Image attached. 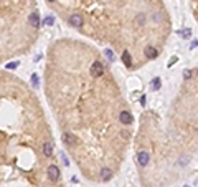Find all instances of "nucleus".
<instances>
[{
    "instance_id": "obj_5",
    "label": "nucleus",
    "mask_w": 198,
    "mask_h": 187,
    "mask_svg": "<svg viewBox=\"0 0 198 187\" xmlns=\"http://www.w3.org/2000/svg\"><path fill=\"white\" fill-rule=\"evenodd\" d=\"M119 121L122 123V124H132L134 118H132V114H130L129 111H120V114H119Z\"/></svg>"
},
{
    "instance_id": "obj_18",
    "label": "nucleus",
    "mask_w": 198,
    "mask_h": 187,
    "mask_svg": "<svg viewBox=\"0 0 198 187\" xmlns=\"http://www.w3.org/2000/svg\"><path fill=\"white\" fill-rule=\"evenodd\" d=\"M32 83H33V86H38V75L36 73L32 75Z\"/></svg>"
},
{
    "instance_id": "obj_22",
    "label": "nucleus",
    "mask_w": 198,
    "mask_h": 187,
    "mask_svg": "<svg viewBox=\"0 0 198 187\" xmlns=\"http://www.w3.org/2000/svg\"><path fill=\"white\" fill-rule=\"evenodd\" d=\"M46 2H55V0H46Z\"/></svg>"
},
{
    "instance_id": "obj_11",
    "label": "nucleus",
    "mask_w": 198,
    "mask_h": 187,
    "mask_svg": "<svg viewBox=\"0 0 198 187\" xmlns=\"http://www.w3.org/2000/svg\"><path fill=\"white\" fill-rule=\"evenodd\" d=\"M63 141H65L66 144H73V142H76V137L73 136V134H70V133H65L63 134Z\"/></svg>"
},
{
    "instance_id": "obj_21",
    "label": "nucleus",
    "mask_w": 198,
    "mask_h": 187,
    "mask_svg": "<svg viewBox=\"0 0 198 187\" xmlns=\"http://www.w3.org/2000/svg\"><path fill=\"white\" fill-rule=\"evenodd\" d=\"M195 46H198V40H195V41H193L192 45H190V50H193V48H195Z\"/></svg>"
},
{
    "instance_id": "obj_15",
    "label": "nucleus",
    "mask_w": 198,
    "mask_h": 187,
    "mask_svg": "<svg viewBox=\"0 0 198 187\" xmlns=\"http://www.w3.org/2000/svg\"><path fill=\"white\" fill-rule=\"evenodd\" d=\"M104 53H106V56H107V60H109V61H114V60H116V56H114V53H112V50H106Z\"/></svg>"
},
{
    "instance_id": "obj_2",
    "label": "nucleus",
    "mask_w": 198,
    "mask_h": 187,
    "mask_svg": "<svg viewBox=\"0 0 198 187\" xmlns=\"http://www.w3.org/2000/svg\"><path fill=\"white\" fill-rule=\"evenodd\" d=\"M104 73V66L101 61H94L93 65H91V75L94 76V78H99L101 75Z\"/></svg>"
},
{
    "instance_id": "obj_8",
    "label": "nucleus",
    "mask_w": 198,
    "mask_h": 187,
    "mask_svg": "<svg viewBox=\"0 0 198 187\" xmlns=\"http://www.w3.org/2000/svg\"><path fill=\"white\" fill-rule=\"evenodd\" d=\"M28 22H30V25H33V28L40 27V15H38V12H33L32 15L28 17Z\"/></svg>"
},
{
    "instance_id": "obj_20",
    "label": "nucleus",
    "mask_w": 198,
    "mask_h": 187,
    "mask_svg": "<svg viewBox=\"0 0 198 187\" xmlns=\"http://www.w3.org/2000/svg\"><path fill=\"white\" fill-rule=\"evenodd\" d=\"M183 76H185V80H188V78L192 76V71H190V70H187L185 73H183Z\"/></svg>"
},
{
    "instance_id": "obj_14",
    "label": "nucleus",
    "mask_w": 198,
    "mask_h": 187,
    "mask_svg": "<svg viewBox=\"0 0 198 187\" xmlns=\"http://www.w3.org/2000/svg\"><path fill=\"white\" fill-rule=\"evenodd\" d=\"M177 33H178L180 37H183V38H188V37H190V33H192V30H190V28H187V30H183V32H177Z\"/></svg>"
},
{
    "instance_id": "obj_19",
    "label": "nucleus",
    "mask_w": 198,
    "mask_h": 187,
    "mask_svg": "<svg viewBox=\"0 0 198 187\" xmlns=\"http://www.w3.org/2000/svg\"><path fill=\"white\" fill-rule=\"evenodd\" d=\"M162 15H163V13H155V17H154V18H155V20H157V22H160V20H162V18H163Z\"/></svg>"
},
{
    "instance_id": "obj_16",
    "label": "nucleus",
    "mask_w": 198,
    "mask_h": 187,
    "mask_svg": "<svg viewBox=\"0 0 198 187\" xmlns=\"http://www.w3.org/2000/svg\"><path fill=\"white\" fill-rule=\"evenodd\" d=\"M43 23H45V25H48V27H51L53 23H55V18H53V17H46L45 20H43Z\"/></svg>"
},
{
    "instance_id": "obj_3",
    "label": "nucleus",
    "mask_w": 198,
    "mask_h": 187,
    "mask_svg": "<svg viewBox=\"0 0 198 187\" xmlns=\"http://www.w3.org/2000/svg\"><path fill=\"white\" fill-rule=\"evenodd\" d=\"M149 161H150V154H149L147 151H141L137 154V164L139 166H142V167H145L149 164Z\"/></svg>"
},
{
    "instance_id": "obj_4",
    "label": "nucleus",
    "mask_w": 198,
    "mask_h": 187,
    "mask_svg": "<svg viewBox=\"0 0 198 187\" xmlns=\"http://www.w3.org/2000/svg\"><path fill=\"white\" fill-rule=\"evenodd\" d=\"M144 55L147 56V58H150V60H155L157 56H158V51L155 46H152V45H147L145 48H144Z\"/></svg>"
},
{
    "instance_id": "obj_1",
    "label": "nucleus",
    "mask_w": 198,
    "mask_h": 187,
    "mask_svg": "<svg viewBox=\"0 0 198 187\" xmlns=\"http://www.w3.org/2000/svg\"><path fill=\"white\" fill-rule=\"evenodd\" d=\"M46 174H48V179L51 182H58V179H60V169H58V166H55V164L48 166Z\"/></svg>"
},
{
    "instance_id": "obj_6",
    "label": "nucleus",
    "mask_w": 198,
    "mask_h": 187,
    "mask_svg": "<svg viewBox=\"0 0 198 187\" xmlns=\"http://www.w3.org/2000/svg\"><path fill=\"white\" fill-rule=\"evenodd\" d=\"M70 23L73 27H76V28H81V27H83V17L78 15V13H74V15L70 17Z\"/></svg>"
},
{
    "instance_id": "obj_23",
    "label": "nucleus",
    "mask_w": 198,
    "mask_h": 187,
    "mask_svg": "<svg viewBox=\"0 0 198 187\" xmlns=\"http://www.w3.org/2000/svg\"><path fill=\"white\" fill-rule=\"evenodd\" d=\"M183 187H190V185H183Z\"/></svg>"
},
{
    "instance_id": "obj_10",
    "label": "nucleus",
    "mask_w": 198,
    "mask_h": 187,
    "mask_svg": "<svg viewBox=\"0 0 198 187\" xmlns=\"http://www.w3.org/2000/svg\"><path fill=\"white\" fill-rule=\"evenodd\" d=\"M43 154L46 157H50L53 154V144L51 142H45V144H43Z\"/></svg>"
},
{
    "instance_id": "obj_17",
    "label": "nucleus",
    "mask_w": 198,
    "mask_h": 187,
    "mask_svg": "<svg viewBox=\"0 0 198 187\" xmlns=\"http://www.w3.org/2000/svg\"><path fill=\"white\" fill-rule=\"evenodd\" d=\"M136 22H137V23H141V25H142L144 22H145V17H144V13H139V17L136 18Z\"/></svg>"
},
{
    "instance_id": "obj_13",
    "label": "nucleus",
    "mask_w": 198,
    "mask_h": 187,
    "mask_svg": "<svg viewBox=\"0 0 198 187\" xmlns=\"http://www.w3.org/2000/svg\"><path fill=\"white\" fill-rule=\"evenodd\" d=\"M18 65H20V61H12V63H7V65H5V68H7V70H15Z\"/></svg>"
},
{
    "instance_id": "obj_9",
    "label": "nucleus",
    "mask_w": 198,
    "mask_h": 187,
    "mask_svg": "<svg viewBox=\"0 0 198 187\" xmlns=\"http://www.w3.org/2000/svg\"><path fill=\"white\" fill-rule=\"evenodd\" d=\"M122 61H124L125 68H132V58H130V53L127 50H124V53H122Z\"/></svg>"
},
{
    "instance_id": "obj_7",
    "label": "nucleus",
    "mask_w": 198,
    "mask_h": 187,
    "mask_svg": "<svg viewBox=\"0 0 198 187\" xmlns=\"http://www.w3.org/2000/svg\"><path fill=\"white\" fill-rule=\"evenodd\" d=\"M99 176H101V179H103L104 182H107L112 179V171L109 169V167H103V169L99 171Z\"/></svg>"
},
{
    "instance_id": "obj_12",
    "label": "nucleus",
    "mask_w": 198,
    "mask_h": 187,
    "mask_svg": "<svg viewBox=\"0 0 198 187\" xmlns=\"http://www.w3.org/2000/svg\"><path fill=\"white\" fill-rule=\"evenodd\" d=\"M160 86H162V80H160V78H154V80H152V83H150V88H152V91L160 89Z\"/></svg>"
}]
</instances>
